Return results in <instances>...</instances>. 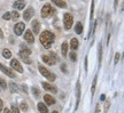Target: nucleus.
<instances>
[{
  "instance_id": "f257e3e1",
  "label": "nucleus",
  "mask_w": 124,
  "mask_h": 113,
  "mask_svg": "<svg viewBox=\"0 0 124 113\" xmlns=\"http://www.w3.org/2000/svg\"><path fill=\"white\" fill-rule=\"evenodd\" d=\"M39 40H40V42H41V45H43L45 48L48 49V48H51L52 44H53L54 40H55V35H54L51 31L45 30L41 32V34H40V37H39Z\"/></svg>"
},
{
  "instance_id": "f03ea898",
  "label": "nucleus",
  "mask_w": 124,
  "mask_h": 113,
  "mask_svg": "<svg viewBox=\"0 0 124 113\" xmlns=\"http://www.w3.org/2000/svg\"><path fill=\"white\" fill-rule=\"evenodd\" d=\"M40 14H41V17L43 18H47V17H49V16H52V15L55 14V9H54L49 4H45L44 6H43V8H41Z\"/></svg>"
},
{
  "instance_id": "7ed1b4c3",
  "label": "nucleus",
  "mask_w": 124,
  "mask_h": 113,
  "mask_svg": "<svg viewBox=\"0 0 124 113\" xmlns=\"http://www.w3.org/2000/svg\"><path fill=\"white\" fill-rule=\"evenodd\" d=\"M38 70H39L40 73L43 74V75H44L47 80H49V81H54V80L56 79V75H55L54 73H52V72H51L48 69H46L45 66L39 65V66H38Z\"/></svg>"
},
{
  "instance_id": "20e7f679",
  "label": "nucleus",
  "mask_w": 124,
  "mask_h": 113,
  "mask_svg": "<svg viewBox=\"0 0 124 113\" xmlns=\"http://www.w3.org/2000/svg\"><path fill=\"white\" fill-rule=\"evenodd\" d=\"M72 23H74V17L72 15L69 13H67L63 15V24H64V29L66 30H70L71 26H72Z\"/></svg>"
},
{
  "instance_id": "39448f33",
  "label": "nucleus",
  "mask_w": 124,
  "mask_h": 113,
  "mask_svg": "<svg viewBox=\"0 0 124 113\" xmlns=\"http://www.w3.org/2000/svg\"><path fill=\"white\" fill-rule=\"evenodd\" d=\"M25 30V24L23 22H20V23H16L15 25H14V32H15V34L17 35H22V33L24 32Z\"/></svg>"
},
{
  "instance_id": "423d86ee",
  "label": "nucleus",
  "mask_w": 124,
  "mask_h": 113,
  "mask_svg": "<svg viewBox=\"0 0 124 113\" xmlns=\"http://www.w3.org/2000/svg\"><path fill=\"white\" fill-rule=\"evenodd\" d=\"M10 66H12L13 70L17 71L18 73H23V67H22V65H21V63H20L17 60L13 58V60L10 61Z\"/></svg>"
},
{
  "instance_id": "0eeeda50",
  "label": "nucleus",
  "mask_w": 124,
  "mask_h": 113,
  "mask_svg": "<svg viewBox=\"0 0 124 113\" xmlns=\"http://www.w3.org/2000/svg\"><path fill=\"white\" fill-rule=\"evenodd\" d=\"M35 16V9L32 8V7H29V8H27V10L24 12V14H23V18H24V21H30L31 18Z\"/></svg>"
},
{
  "instance_id": "6e6552de",
  "label": "nucleus",
  "mask_w": 124,
  "mask_h": 113,
  "mask_svg": "<svg viewBox=\"0 0 124 113\" xmlns=\"http://www.w3.org/2000/svg\"><path fill=\"white\" fill-rule=\"evenodd\" d=\"M24 40L27 41L28 44H33L35 42V34L32 33L31 30H27L24 33Z\"/></svg>"
},
{
  "instance_id": "1a4fd4ad",
  "label": "nucleus",
  "mask_w": 124,
  "mask_h": 113,
  "mask_svg": "<svg viewBox=\"0 0 124 113\" xmlns=\"http://www.w3.org/2000/svg\"><path fill=\"white\" fill-rule=\"evenodd\" d=\"M0 70H1L6 75H8L9 78H15V73H14L13 71L10 69H8L7 66H5L4 64H1V63H0Z\"/></svg>"
},
{
  "instance_id": "9d476101",
  "label": "nucleus",
  "mask_w": 124,
  "mask_h": 113,
  "mask_svg": "<svg viewBox=\"0 0 124 113\" xmlns=\"http://www.w3.org/2000/svg\"><path fill=\"white\" fill-rule=\"evenodd\" d=\"M76 98H77V100H76L75 110H77L78 109V105H79V100H80V82L79 81L76 83Z\"/></svg>"
},
{
  "instance_id": "9b49d317",
  "label": "nucleus",
  "mask_w": 124,
  "mask_h": 113,
  "mask_svg": "<svg viewBox=\"0 0 124 113\" xmlns=\"http://www.w3.org/2000/svg\"><path fill=\"white\" fill-rule=\"evenodd\" d=\"M31 27H32V33L35 34H38L40 30V23L38 20H33L32 23H31Z\"/></svg>"
},
{
  "instance_id": "f8f14e48",
  "label": "nucleus",
  "mask_w": 124,
  "mask_h": 113,
  "mask_svg": "<svg viewBox=\"0 0 124 113\" xmlns=\"http://www.w3.org/2000/svg\"><path fill=\"white\" fill-rule=\"evenodd\" d=\"M41 86H43V88H44L45 90L52 91V93H56V91H58V89H56L55 86H53V85H51V83H48V82H41Z\"/></svg>"
},
{
  "instance_id": "ddd939ff",
  "label": "nucleus",
  "mask_w": 124,
  "mask_h": 113,
  "mask_svg": "<svg viewBox=\"0 0 124 113\" xmlns=\"http://www.w3.org/2000/svg\"><path fill=\"white\" fill-rule=\"evenodd\" d=\"M13 7L15 9H17V10H22V9H24V7H25V2H24V0H16V1L14 2Z\"/></svg>"
},
{
  "instance_id": "4468645a",
  "label": "nucleus",
  "mask_w": 124,
  "mask_h": 113,
  "mask_svg": "<svg viewBox=\"0 0 124 113\" xmlns=\"http://www.w3.org/2000/svg\"><path fill=\"white\" fill-rule=\"evenodd\" d=\"M18 56L21 57V60H22L25 64H31V60L29 58V56H30V55H28V54H25V53H23L22 50H20V53H18Z\"/></svg>"
},
{
  "instance_id": "2eb2a0df",
  "label": "nucleus",
  "mask_w": 124,
  "mask_h": 113,
  "mask_svg": "<svg viewBox=\"0 0 124 113\" xmlns=\"http://www.w3.org/2000/svg\"><path fill=\"white\" fill-rule=\"evenodd\" d=\"M41 58H43V61H44L45 63L47 64V65H54V64L56 63V61H55V60H54L52 56H47V55H44V56L41 57Z\"/></svg>"
},
{
  "instance_id": "dca6fc26",
  "label": "nucleus",
  "mask_w": 124,
  "mask_h": 113,
  "mask_svg": "<svg viewBox=\"0 0 124 113\" xmlns=\"http://www.w3.org/2000/svg\"><path fill=\"white\" fill-rule=\"evenodd\" d=\"M44 100L47 105H53L54 103H55V98H54L53 96L48 95V94H46V95L44 96Z\"/></svg>"
},
{
  "instance_id": "f3484780",
  "label": "nucleus",
  "mask_w": 124,
  "mask_h": 113,
  "mask_svg": "<svg viewBox=\"0 0 124 113\" xmlns=\"http://www.w3.org/2000/svg\"><path fill=\"white\" fill-rule=\"evenodd\" d=\"M52 2H53L56 7H60V8H67V2H64L63 0H52Z\"/></svg>"
},
{
  "instance_id": "a211bd4d",
  "label": "nucleus",
  "mask_w": 124,
  "mask_h": 113,
  "mask_svg": "<svg viewBox=\"0 0 124 113\" xmlns=\"http://www.w3.org/2000/svg\"><path fill=\"white\" fill-rule=\"evenodd\" d=\"M38 110L40 113H48V107L45 105V103H38Z\"/></svg>"
},
{
  "instance_id": "6ab92c4d",
  "label": "nucleus",
  "mask_w": 124,
  "mask_h": 113,
  "mask_svg": "<svg viewBox=\"0 0 124 113\" xmlns=\"http://www.w3.org/2000/svg\"><path fill=\"white\" fill-rule=\"evenodd\" d=\"M61 52H62L63 57H66L67 54H68V42H67V41H63V44H62V46H61Z\"/></svg>"
},
{
  "instance_id": "aec40b11",
  "label": "nucleus",
  "mask_w": 124,
  "mask_h": 113,
  "mask_svg": "<svg viewBox=\"0 0 124 113\" xmlns=\"http://www.w3.org/2000/svg\"><path fill=\"white\" fill-rule=\"evenodd\" d=\"M70 48H71V50H76L78 48V40L76 39V38H72L70 40Z\"/></svg>"
},
{
  "instance_id": "412c9836",
  "label": "nucleus",
  "mask_w": 124,
  "mask_h": 113,
  "mask_svg": "<svg viewBox=\"0 0 124 113\" xmlns=\"http://www.w3.org/2000/svg\"><path fill=\"white\" fill-rule=\"evenodd\" d=\"M75 32L77 34H82V33H83V24L80 22H78L75 25Z\"/></svg>"
},
{
  "instance_id": "4be33fe9",
  "label": "nucleus",
  "mask_w": 124,
  "mask_h": 113,
  "mask_svg": "<svg viewBox=\"0 0 124 113\" xmlns=\"http://www.w3.org/2000/svg\"><path fill=\"white\" fill-rule=\"evenodd\" d=\"M20 50H22L23 53H25V54H28V55H31V49L29 47H27L24 44H21V46H20Z\"/></svg>"
},
{
  "instance_id": "5701e85b",
  "label": "nucleus",
  "mask_w": 124,
  "mask_h": 113,
  "mask_svg": "<svg viewBox=\"0 0 124 113\" xmlns=\"http://www.w3.org/2000/svg\"><path fill=\"white\" fill-rule=\"evenodd\" d=\"M2 56H4L6 60H8V58H10V57H12V52H10L9 49H7V48H6V49H4V50H2Z\"/></svg>"
},
{
  "instance_id": "b1692460",
  "label": "nucleus",
  "mask_w": 124,
  "mask_h": 113,
  "mask_svg": "<svg viewBox=\"0 0 124 113\" xmlns=\"http://www.w3.org/2000/svg\"><path fill=\"white\" fill-rule=\"evenodd\" d=\"M97 80H98V75H95V77H94V79H93L92 87H91V93H92V95H94V91H95V86H97Z\"/></svg>"
},
{
  "instance_id": "393cba45",
  "label": "nucleus",
  "mask_w": 124,
  "mask_h": 113,
  "mask_svg": "<svg viewBox=\"0 0 124 113\" xmlns=\"http://www.w3.org/2000/svg\"><path fill=\"white\" fill-rule=\"evenodd\" d=\"M18 17H20V14H18L17 12H13V13H10V20L17 21Z\"/></svg>"
},
{
  "instance_id": "a878e982",
  "label": "nucleus",
  "mask_w": 124,
  "mask_h": 113,
  "mask_svg": "<svg viewBox=\"0 0 124 113\" xmlns=\"http://www.w3.org/2000/svg\"><path fill=\"white\" fill-rule=\"evenodd\" d=\"M9 87H10V91H12V93H17L18 91V88H17V86H16V85H15V83H10V85H9Z\"/></svg>"
},
{
  "instance_id": "bb28decb",
  "label": "nucleus",
  "mask_w": 124,
  "mask_h": 113,
  "mask_svg": "<svg viewBox=\"0 0 124 113\" xmlns=\"http://www.w3.org/2000/svg\"><path fill=\"white\" fill-rule=\"evenodd\" d=\"M20 109L22 110L23 112H27L28 111V104L25 103V102H22V103L20 104Z\"/></svg>"
},
{
  "instance_id": "cd10ccee",
  "label": "nucleus",
  "mask_w": 124,
  "mask_h": 113,
  "mask_svg": "<svg viewBox=\"0 0 124 113\" xmlns=\"http://www.w3.org/2000/svg\"><path fill=\"white\" fill-rule=\"evenodd\" d=\"M69 57H70V60H71L72 62H76V61H77V55H76L75 50H72V52L70 53V55H69Z\"/></svg>"
},
{
  "instance_id": "c85d7f7f",
  "label": "nucleus",
  "mask_w": 124,
  "mask_h": 113,
  "mask_svg": "<svg viewBox=\"0 0 124 113\" xmlns=\"http://www.w3.org/2000/svg\"><path fill=\"white\" fill-rule=\"evenodd\" d=\"M98 50H99V63L101 64V60H102V46H101V44L99 45Z\"/></svg>"
},
{
  "instance_id": "c756f323",
  "label": "nucleus",
  "mask_w": 124,
  "mask_h": 113,
  "mask_svg": "<svg viewBox=\"0 0 124 113\" xmlns=\"http://www.w3.org/2000/svg\"><path fill=\"white\" fill-rule=\"evenodd\" d=\"M0 87L2 88V89H6L7 88V82L5 81V79L0 78Z\"/></svg>"
},
{
  "instance_id": "7c9ffc66",
  "label": "nucleus",
  "mask_w": 124,
  "mask_h": 113,
  "mask_svg": "<svg viewBox=\"0 0 124 113\" xmlns=\"http://www.w3.org/2000/svg\"><path fill=\"white\" fill-rule=\"evenodd\" d=\"M120 58H121V54H120V53H116L115 58H114V63H115V64H117V63H118V61H120Z\"/></svg>"
},
{
  "instance_id": "2f4dec72",
  "label": "nucleus",
  "mask_w": 124,
  "mask_h": 113,
  "mask_svg": "<svg viewBox=\"0 0 124 113\" xmlns=\"http://www.w3.org/2000/svg\"><path fill=\"white\" fill-rule=\"evenodd\" d=\"M12 113H20V110H18V107L16 106V105H12Z\"/></svg>"
},
{
  "instance_id": "473e14b6",
  "label": "nucleus",
  "mask_w": 124,
  "mask_h": 113,
  "mask_svg": "<svg viewBox=\"0 0 124 113\" xmlns=\"http://www.w3.org/2000/svg\"><path fill=\"white\" fill-rule=\"evenodd\" d=\"M2 18H4L5 21H8V20H10V13H9V12L5 13V14H4V16H2Z\"/></svg>"
},
{
  "instance_id": "72a5a7b5",
  "label": "nucleus",
  "mask_w": 124,
  "mask_h": 113,
  "mask_svg": "<svg viewBox=\"0 0 124 113\" xmlns=\"http://www.w3.org/2000/svg\"><path fill=\"white\" fill-rule=\"evenodd\" d=\"M31 89H32V94H33L36 97H38V96H39V90H38L37 88L33 87V88H31Z\"/></svg>"
},
{
  "instance_id": "f704fd0d",
  "label": "nucleus",
  "mask_w": 124,
  "mask_h": 113,
  "mask_svg": "<svg viewBox=\"0 0 124 113\" xmlns=\"http://www.w3.org/2000/svg\"><path fill=\"white\" fill-rule=\"evenodd\" d=\"M109 106H110V102H109V100H106V103H105V113L108 112Z\"/></svg>"
},
{
  "instance_id": "c9c22d12",
  "label": "nucleus",
  "mask_w": 124,
  "mask_h": 113,
  "mask_svg": "<svg viewBox=\"0 0 124 113\" xmlns=\"http://www.w3.org/2000/svg\"><path fill=\"white\" fill-rule=\"evenodd\" d=\"M93 10H94V0H92V5H91V14H90L91 20L93 18Z\"/></svg>"
},
{
  "instance_id": "e433bc0d",
  "label": "nucleus",
  "mask_w": 124,
  "mask_h": 113,
  "mask_svg": "<svg viewBox=\"0 0 124 113\" xmlns=\"http://www.w3.org/2000/svg\"><path fill=\"white\" fill-rule=\"evenodd\" d=\"M61 70H62V72H64V73H67V72H68V71H67V65L64 64V63L61 65Z\"/></svg>"
},
{
  "instance_id": "4c0bfd02",
  "label": "nucleus",
  "mask_w": 124,
  "mask_h": 113,
  "mask_svg": "<svg viewBox=\"0 0 124 113\" xmlns=\"http://www.w3.org/2000/svg\"><path fill=\"white\" fill-rule=\"evenodd\" d=\"M117 5H118V0H115V1H114V10L117 9Z\"/></svg>"
},
{
  "instance_id": "58836bf2",
  "label": "nucleus",
  "mask_w": 124,
  "mask_h": 113,
  "mask_svg": "<svg viewBox=\"0 0 124 113\" xmlns=\"http://www.w3.org/2000/svg\"><path fill=\"white\" fill-rule=\"evenodd\" d=\"M2 109H4V102H2V100H0V112L2 111Z\"/></svg>"
},
{
  "instance_id": "ea45409f",
  "label": "nucleus",
  "mask_w": 124,
  "mask_h": 113,
  "mask_svg": "<svg viewBox=\"0 0 124 113\" xmlns=\"http://www.w3.org/2000/svg\"><path fill=\"white\" fill-rule=\"evenodd\" d=\"M99 112H100V104L97 105V107H95V112L94 113H99Z\"/></svg>"
},
{
  "instance_id": "a19ab883",
  "label": "nucleus",
  "mask_w": 124,
  "mask_h": 113,
  "mask_svg": "<svg viewBox=\"0 0 124 113\" xmlns=\"http://www.w3.org/2000/svg\"><path fill=\"white\" fill-rule=\"evenodd\" d=\"M22 88H23V91H24V93H28V87L25 86V85H23Z\"/></svg>"
},
{
  "instance_id": "79ce46f5",
  "label": "nucleus",
  "mask_w": 124,
  "mask_h": 113,
  "mask_svg": "<svg viewBox=\"0 0 124 113\" xmlns=\"http://www.w3.org/2000/svg\"><path fill=\"white\" fill-rule=\"evenodd\" d=\"M0 39H4V32L1 29H0Z\"/></svg>"
},
{
  "instance_id": "37998d69",
  "label": "nucleus",
  "mask_w": 124,
  "mask_h": 113,
  "mask_svg": "<svg viewBox=\"0 0 124 113\" xmlns=\"http://www.w3.org/2000/svg\"><path fill=\"white\" fill-rule=\"evenodd\" d=\"M85 70L87 71V57H85Z\"/></svg>"
},
{
  "instance_id": "c03bdc74",
  "label": "nucleus",
  "mask_w": 124,
  "mask_h": 113,
  "mask_svg": "<svg viewBox=\"0 0 124 113\" xmlns=\"http://www.w3.org/2000/svg\"><path fill=\"white\" fill-rule=\"evenodd\" d=\"M100 100H106V95H105V94H102L101 97H100Z\"/></svg>"
},
{
  "instance_id": "a18cd8bd",
  "label": "nucleus",
  "mask_w": 124,
  "mask_h": 113,
  "mask_svg": "<svg viewBox=\"0 0 124 113\" xmlns=\"http://www.w3.org/2000/svg\"><path fill=\"white\" fill-rule=\"evenodd\" d=\"M2 110H4V113H12V112H10V111L8 110V107H6V109H2Z\"/></svg>"
},
{
  "instance_id": "49530a36",
  "label": "nucleus",
  "mask_w": 124,
  "mask_h": 113,
  "mask_svg": "<svg viewBox=\"0 0 124 113\" xmlns=\"http://www.w3.org/2000/svg\"><path fill=\"white\" fill-rule=\"evenodd\" d=\"M52 113H59V112H58V111H53V112H52Z\"/></svg>"
}]
</instances>
